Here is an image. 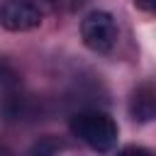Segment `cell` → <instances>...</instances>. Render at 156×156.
<instances>
[{
    "mask_svg": "<svg viewBox=\"0 0 156 156\" xmlns=\"http://www.w3.org/2000/svg\"><path fill=\"white\" fill-rule=\"evenodd\" d=\"M68 129L76 139H80L85 146H90L93 151H112L117 144V122L100 110H83L76 112L68 122Z\"/></svg>",
    "mask_w": 156,
    "mask_h": 156,
    "instance_id": "cell-1",
    "label": "cell"
},
{
    "mask_svg": "<svg viewBox=\"0 0 156 156\" xmlns=\"http://www.w3.org/2000/svg\"><path fill=\"white\" fill-rule=\"evenodd\" d=\"M83 44L95 54H107L117 44V22L105 10H93L80 22Z\"/></svg>",
    "mask_w": 156,
    "mask_h": 156,
    "instance_id": "cell-2",
    "label": "cell"
},
{
    "mask_svg": "<svg viewBox=\"0 0 156 156\" xmlns=\"http://www.w3.org/2000/svg\"><path fill=\"white\" fill-rule=\"evenodd\" d=\"M44 10L39 0H2L0 24L7 32H29L41 24Z\"/></svg>",
    "mask_w": 156,
    "mask_h": 156,
    "instance_id": "cell-3",
    "label": "cell"
},
{
    "mask_svg": "<svg viewBox=\"0 0 156 156\" xmlns=\"http://www.w3.org/2000/svg\"><path fill=\"white\" fill-rule=\"evenodd\" d=\"M129 115L134 122H151L156 119V85L141 83L129 98Z\"/></svg>",
    "mask_w": 156,
    "mask_h": 156,
    "instance_id": "cell-4",
    "label": "cell"
},
{
    "mask_svg": "<svg viewBox=\"0 0 156 156\" xmlns=\"http://www.w3.org/2000/svg\"><path fill=\"white\" fill-rule=\"evenodd\" d=\"M134 7H139L149 15H156V0H134Z\"/></svg>",
    "mask_w": 156,
    "mask_h": 156,
    "instance_id": "cell-5",
    "label": "cell"
},
{
    "mask_svg": "<svg viewBox=\"0 0 156 156\" xmlns=\"http://www.w3.org/2000/svg\"><path fill=\"white\" fill-rule=\"evenodd\" d=\"M76 2H80V0H71V5H76Z\"/></svg>",
    "mask_w": 156,
    "mask_h": 156,
    "instance_id": "cell-6",
    "label": "cell"
}]
</instances>
